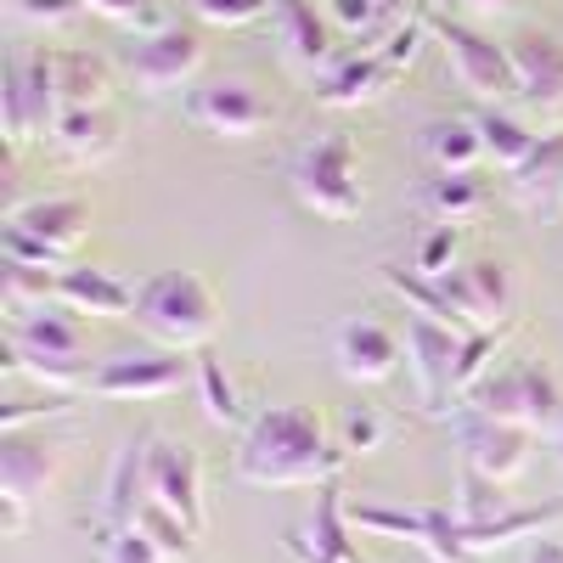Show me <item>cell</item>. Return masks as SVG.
Masks as SVG:
<instances>
[{
    "label": "cell",
    "mask_w": 563,
    "mask_h": 563,
    "mask_svg": "<svg viewBox=\"0 0 563 563\" xmlns=\"http://www.w3.org/2000/svg\"><path fill=\"white\" fill-rule=\"evenodd\" d=\"M474 124H479V141H485V158L496 169H507V175L519 169L530 158V147H536V130L519 113H507V108H479Z\"/></svg>",
    "instance_id": "29"
},
{
    "label": "cell",
    "mask_w": 563,
    "mask_h": 563,
    "mask_svg": "<svg viewBox=\"0 0 563 563\" xmlns=\"http://www.w3.org/2000/svg\"><path fill=\"white\" fill-rule=\"evenodd\" d=\"M79 310H68L63 299H45L29 310H7V344L29 350V355H85V333H79Z\"/></svg>",
    "instance_id": "18"
},
{
    "label": "cell",
    "mask_w": 563,
    "mask_h": 563,
    "mask_svg": "<svg viewBox=\"0 0 563 563\" xmlns=\"http://www.w3.org/2000/svg\"><path fill=\"white\" fill-rule=\"evenodd\" d=\"M7 366L34 378L40 389L52 395H74V389H90V361L85 355H29V350H12L7 344Z\"/></svg>",
    "instance_id": "32"
},
{
    "label": "cell",
    "mask_w": 563,
    "mask_h": 563,
    "mask_svg": "<svg viewBox=\"0 0 563 563\" xmlns=\"http://www.w3.org/2000/svg\"><path fill=\"white\" fill-rule=\"evenodd\" d=\"M422 203H429L434 220L462 225L467 214L485 203V192H479V180H474V175H434V180H429V192H422Z\"/></svg>",
    "instance_id": "35"
},
{
    "label": "cell",
    "mask_w": 563,
    "mask_h": 563,
    "mask_svg": "<svg viewBox=\"0 0 563 563\" xmlns=\"http://www.w3.org/2000/svg\"><path fill=\"white\" fill-rule=\"evenodd\" d=\"M462 400H467V411L496 417V422H519V429H530V434L563 429V384L552 378L547 361L490 366Z\"/></svg>",
    "instance_id": "3"
},
{
    "label": "cell",
    "mask_w": 563,
    "mask_h": 563,
    "mask_svg": "<svg viewBox=\"0 0 563 563\" xmlns=\"http://www.w3.org/2000/svg\"><path fill=\"white\" fill-rule=\"evenodd\" d=\"M456 440H462V462L474 467V474L496 479V485H512V479H519L525 467H530V445H536L530 429H519V422L479 417V411L462 417Z\"/></svg>",
    "instance_id": "14"
},
{
    "label": "cell",
    "mask_w": 563,
    "mask_h": 563,
    "mask_svg": "<svg viewBox=\"0 0 563 563\" xmlns=\"http://www.w3.org/2000/svg\"><path fill=\"white\" fill-rule=\"evenodd\" d=\"M124 68L147 97H158V90H175L203 68V40L192 29H180V23L147 29V34H135V45L124 52Z\"/></svg>",
    "instance_id": "13"
},
{
    "label": "cell",
    "mask_w": 563,
    "mask_h": 563,
    "mask_svg": "<svg viewBox=\"0 0 563 563\" xmlns=\"http://www.w3.org/2000/svg\"><path fill=\"white\" fill-rule=\"evenodd\" d=\"M238 479L260 490H321L339 479L344 445L305 406H265L238 445Z\"/></svg>",
    "instance_id": "1"
},
{
    "label": "cell",
    "mask_w": 563,
    "mask_h": 563,
    "mask_svg": "<svg viewBox=\"0 0 563 563\" xmlns=\"http://www.w3.org/2000/svg\"><path fill=\"white\" fill-rule=\"evenodd\" d=\"M422 153L440 175H474V164L485 158V141L474 119H434L422 130Z\"/></svg>",
    "instance_id": "28"
},
{
    "label": "cell",
    "mask_w": 563,
    "mask_h": 563,
    "mask_svg": "<svg viewBox=\"0 0 563 563\" xmlns=\"http://www.w3.org/2000/svg\"><path fill=\"white\" fill-rule=\"evenodd\" d=\"M384 417L372 411V406H355V411H344V422H339V445H344V456H372V451H384Z\"/></svg>",
    "instance_id": "41"
},
{
    "label": "cell",
    "mask_w": 563,
    "mask_h": 563,
    "mask_svg": "<svg viewBox=\"0 0 563 563\" xmlns=\"http://www.w3.org/2000/svg\"><path fill=\"white\" fill-rule=\"evenodd\" d=\"M434 507L440 501H422V507H400V501H355L350 507V525L361 536H384V541H411L422 547L434 530Z\"/></svg>",
    "instance_id": "27"
},
{
    "label": "cell",
    "mask_w": 563,
    "mask_h": 563,
    "mask_svg": "<svg viewBox=\"0 0 563 563\" xmlns=\"http://www.w3.org/2000/svg\"><path fill=\"white\" fill-rule=\"evenodd\" d=\"M85 225H90V203L85 198H34V203L12 209L7 231H0V249H7V260L63 271L74 243L85 238Z\"/></svg>",
    "instance_id": "6"
},
{
    "label": "cell",
    "mask_w": 563,
    "mask_h": 563,
    "mask_svg": "<svg viewBox=\"0 0 563 563\" xmlns=\"http://www.w3.org/2000/svg\"><path fill=\"white\" fill-rule=\"evenodd\" d=\"M507 52H512V68H519V102L536 108L547 124H563V40L519 34Z\"/></svg>",
    "instance_id": "16"
},
{
    "label": "cell",
    "mask_w": 563,
    "mask_h": 563,
    "mask_svg": "<svg viewBox=\"0 0 563 563\" xmlns=\"http://www.w3.org/2000/svg\"><path fill=\"white\" fill-rule=\"evenodd\" d=\"M271 18H276V34L299 68L333 63V23L316 12V0H271Z\"/></svg>",
    "instance_id": "24"
},
{
    "label": "cell",
    "mask_w": 563,
    "mask_h": 563,
    "mask_svg": "<svg viewBox=\"0 0 563 563\" xmlns=\"http://www.w3.org/2000/svg\"><path fill=\"white\" fill-rule=\"evenodd\" d=\"M434 40L445 45L451 79H456L474 102H485V108L519 102V68H512L507 45H496L490 34L467 29V23H451V18H434Z\"/></svg>",
    "instance_id": "7"
},
{
    "label": "cell",
    "mask_w": 563,
    "mask_h": 563,
    "mask_svg": "<svg viewBox=\"0 0 563 563\" xmlns=\"http://www.w3.org/2000/svg\"><path fill=\"white\" fill-rule=\"evenodd\" d=\"M406 355V339L395 333V327H384L378 316H350L339 321L333 333V361L350 384H384L395 378V366Z\"/></svg>",
    "instance_id": "15"
},
{
    "label": "cell",
    "mask_w": 563,
    "mask_h": 563,
    "mask_svg": "<svg viewBox=\"0 0 563 563\" xmlns=\"http://www.w3.org/2000/svg\"><path fill=\"white\" fill-rule=\"evenodd\" d=\"M558 456H563V440H558Z\"/></svg>",
    "instance_id": "49"
},
{
    "label": "cell",
    "mask_w": 563,
    "mask_h": 563,
    "mask_svg": "<svg viewBox=\"0 0 563 563\" xmlns=\"http://www.w3.org/2000/svg\"><path fill=\"white\" fill-rule=\"evenodd\" d=\"M153 434L124 440L119 462H113V479H108V525H130L141 507L153 501Z\"/></svg>",
    "instance_id": "25"
},
{
    "label": "cell",
    "mask_w": 563,
    "mask_h": 563,
    "mask_svg": "<svg viewBox=\"0 0 563 563\" xmlns=\"http://www.w3.org/2000/svg\"><path fill=\"white\" fill-rule=\"evenodd\" d=\"M192 12L209 23V29H249L271 12V0H192Z\"/></svg>",
    "instance_id": "44"
},
{
    "label": "cell",
    "mask_w": 563,
    "mask_h": 563,
    "mask_svg": "<svg viewBox=\"0 0 563 563\" xmlns=\"http://www.w3.org/2000/svg\"><path fill=\"white\" fill-rule=\"evenodd\" d=\"M429 29H434V18H422V12H417V18H400V23L384 34V45H366V52H384V63L406 74V68L417 63V52H422V40H429Z\"/></svg>",
    "instance_id": "38"
},
{
    "label": "cell",
    "mask_w": 563,
    "mask_h": 563,
    "mask_svg": "<svg viewBox=\"0 0 563 563\" xmlns=\"http://www.w3.org/2000/svg\"><path fill=\"white\" fill-rule=\"evenodd\" d=\"M525 563H563V541L558 536H536L530 552H525Z\"/></svg>",
    "instance_id": "47"
},
{
    "label": "cell",
    "mask_w": 563,
    "mask_h": 563,
    "mask_svg": "<svg viewBox=\"0 0 563 563\" xmlns=\"http://www.w3.org/2000/svg\"><path fill=\"white\" fill-rule=\"evenodd\" d=\"M563 519V501H547V507H507V512H496V519H485V525H462V552L474 558V552H501V547H512V541H536V536H547V525H558Z\"/></svg>",
    "instance_id": "26"
},
{
    "label": "cell",
    "mask_w": 563,
    "mask_h": 563,
    "mask_svg": "<svg viewBox=\"0 0 563 563\" xmlns=\"http://www.w3.org/2000/svg\"><path fill=\"white\" fill-rule=\"evenodd\" d=\"M147 467H153V501L175 507L186 525L203 530V462H198V451L153 434V462Z\"/></svg>",
    "instance_id": "17"
},
{
    "label": "cell",
    "mask_w": 563,
    "mask_h": 563,
    "mask_svg": "<svg viewBox=\"0 0 563 563\" xmlns=\"http://www.w3.org/2000/svg\"><path fill=\"white\" fill-rule=\"evenodd\" d=\"M0 108H7V141L29 147V141H52L63 90H57V52L34 45L29 57H12L0 68Z\"/></svg>",
    "instance_id": "4"
},
{
    "label": "cell",
    "mask_w": 563,
    "mask_h": 563,
    "mask_svg": "<svg viewBox=\"0 0 563 563\" xmlns=\"http://www.w3.org/2000/svg\"><path fill=\"white\" fill-rule=\"evenodd\" d=\"M186 124L214 135V141H254L276 124V108L249 79H203L186 97Z\"/></svg>",
    "instance_id": "10"
},
{
    "label": "cell",
    "mask_w": 563,
    "mask_h": 563,
    "mask_svg": "<svg viewBox=\"0 0 563 563\" xmlns=\"http://www.w3.org/2000/svg\"><path fill=\"white\" fill-rule=\"evenodd\" d=\"M456 254H462V231L451 225V220H434L429 231H422V243H417V271L422 276H445L451 265H456Z\"/></svg>",
    "instance_id": "39"
},
{
    "label": "cell",
    "mask_w": 563,
    "mask_h": 563,
    "mask_svg": "<svg viewBox=\"0 0 563 563\" xmlns=\"http://www.w3.org/2000/svg\"><path fill=\"white\" fill-rule=\"evenodd\" d=\"M327 12H333V23H339L344 34L366 40V34L400 23V0H327Z\"/></svg>",
    "instance_id": "36"
},
{
    "label": "cell",
    "mask_w": 563,
    "mask_h": 563,
    "mask_svg": "<svg viewBox=\"0 0 563 563\" xmlns=\"http://www.w3.org/2000/svg\"><path fill=\"white\" fill-rule=\"evenodd\" d=\"M501 490H507V485L474 474V467H462V496L451 501L456 519H462V525H485V519H496V512H507V496H501Z\"/></svg>",
    "instance_id": "37"
},
{
    "label": "cell",
    "mask_w": 563,
    "mask_h": 563,
    "mask_svg": "<svg viewBox=\"0 0 563 563\" xmlns=\"http://www.w3.org/2000/svg\"><path fill=\"white\" fill-rule=\"evenodd\" d=\"M52 479H57V445L52 440L29 434V429L0 434V501H7V536L29 530V501H40Z\"/></svg>",
    "instance_id": "11"
},
{
    "label": "cell",
    "mask_w": 563,
    "mask_h": 563,
    "mask_svg": "<svg viewBox=\"0 0 563 563\" xmlns=\"http://www.w3.org/2000/svg\"><path fill=\"white\" fill-rule=\"evenodd\" d=\"M512 180V198H519L525 209H536V214H552L558 203H563V124L558 130H547V135H536V147H530V158L507 175Z\"/></svg>",
    "instance_id": "22"
},
{
    "label": "cell",
    "mask_w": 563,
    "mask_h": 563,
    "mask_svg": "<svg viewBox=\"0 0 563 563\" xmlns=\"http://www.w3.org/2000/svg\"><path fill=\"white\" fill-rule=\"evenodd\" d=\"M57 299L79 316H113V321L135 316V288L102 265H63L57 271Z\"/></svg>",
    "instance_id": "20"
},
{
    "label": "cell",
    "mask_w": 563,
    "mask_h": 563,
    "mask_svg": "<svg viewBox=\"0 0 563 563\" xmlns=\"http://www.w3.org/2000/svg\"><path fill=\"white\" fill-rule=\"evenodd\" d=\"M57 411H63V395H52V389H45L40 400H7L0 406V434L23 429V422H34V417H57Z\"/></svg>",
    "instance_id": "46"
},
{
    "label": "cell",
    "mask_w": 563,
    "mask_h": 563,
    "mask_svg": "<svg viewBox=\"0 0 563 563\" xmlns=\"http://www.w3.org/2000/svg\"><path fill=\"white\" fill-rule=\"evenodd\" d=\"M467 7H479V12H501V7H512V0H467Z\"/></svg>",
    "instance_id": "48"
},
{
    "label": "cell",
    "mask_w": 563,
    "mask_h": 563,
    "mask_svg": "<svg viewBox=\"0 0 563 563\" xmlns=\"http://www.w3.org/2000/svg\"><path fill=\"white\" fill-rule=\"evenodd\" d=\"M85 12H97L119 29H135V34H147V29H164L158 18V0H85Z\"/></svg>",
    "instance_id": "42"
},
{
    "label": "cell",
    "mask_w": 563,
    "mask_h": 563,
    "mask_svg": "<svg viewBox=\"0 0 563 563\" xmlns=\"http://www.w3.org/2000/svg\"><path fill=\"white\" fill-rule=\"evenodd\" d=\"M198 400H203V417L214 422V429H231V422H243V395L238 384L225 378V361L214 350H198Z\"/></svg>",
    "instance_id": "33"
},
{
    "label": "cell",
    "mask_w": 563,
    "mask_h": 563,
    "mask_svg": "<svg viewBox=\"0 0 563 563\" xmlns=\"http://www.w3.org/2000/svg\"><path fill=\"white\" fill-rule=\"evenodd\" d=\"M52 147L68 164H79V169L108 164L119 153V119H113V108H63L57 130H52Z\"/></svg>",
    "instance_id": "21"
},
{
    "label": "cell",
    "mask_w": 563,
    "mask_h": 563,
    "mask_svg": "<svg viewBox=\"0 0 563 563\" xmlns=\"http://www.w3.org/2000/svg\"><path fill=\"white\" fill-rule=\"evenodd\" d=\"M102 563H164V552L141 536L135 525H108V536H102Z\"/></svg>",
    "instance_id": "43"
},
{
    "label": "cell",
    "mask_w": 563,
    "mask_h": 563,
    "mask_svg": "<svg viewBox=\"0 0 563 563\" xmlns=\"http://www.w3.org/2000/svg\"><path fill=\"white\" fill-rule=\"evenodd\" d=\"M395 79H400V68H389L384 52H355V57H344L339 68H327V79H321V102H327V108H361V102H378V97H389V90H395Z\"/></svg>",
    "instance_id": "23"
},
{
    "label": "cell",
    "mask_w": 563,
    "mask_h": 563,
    "mask_svg": "<svg viewBox=\"0 0 563 563\" xmlns=\"http://www.w3.org/2000/svg\"><path fill=\"white\" fill-rule=\"evenodd\" d=\"M57 90H63V108H108L113 74L90 52H57Z\"/></svg>",
    "instance_id": "30"
},
{
    "label": "cell",
    "mask_w": 563,
    "mask_h": 563,
    "mask_svg": "<svg viewBox=\"0 0 563 563\" xmlns=\"http://www.w3.org/2000/svg\"><path fill=\"white\" fill-rule=\"evenodd\" d=\"M294 198L321 214V220H355L366 203V186L355 175V141L344 130L316 135L310 147L294 158Z\"/></svg>",
    "instance_id": "5"
},
{
    "label": "cell",
    "mask_w": 563,
    "mask_h": 563,
    "mask_svg": "<svg viewBox=\"0 0 563 563\" xmlns=\"http://www.w3.org/2000/svg\"><path fill=\"white\" fill-rule=\"evenodd\" d=\"M456 350H462L456 327L406 310V366H411L417 400L429 406L434 417H445L451 400H456Z\"/></svg>",
    "instance_id": "12"
},
{
    "label": "cell",
    "mask_w": 563,
    "mask_h": 563,
    "mask_svg": "<svg viewBox=\"0 0 563 563\" xmlns=\"http://www.w3.org/2000/svg\"><path fill=\"white\" fill-rule=\"evenodd\" d=\"M355 536H361V530L350 525V501H344L333 485H321L305 536H294V552H299L305 563H361V558H355Z\"/></svg>",
    "instance_id": "19"
},
{
    "label": "cell",
    "mask_w": 563,
    "mask_h": 563,
    "mask_svg": "<svg viewBox=\"0 0 563 563\" xmlns=\"http://www.w3.org/2000/svg\"><path fill=\"white\" fill-rule=\"evenodd\" d=\"M130 321H135L153 344L180 350V355H186V350L198 355V350L214 344L225 310H220L214 288H209L198 271H153V276L135 288V316H130Z\"/></svg>",
    "instance_id": "2"
},
{
    "label": "cell",
    "mask_w": 563,
    "mask_h": 563,
    "mask_svg": "<svg viewBox=\"0 0 563 563\" xmlns=\"http://www.w3.org/2000/svg\"><path fill=\"white\" fill-rule=\"evenodd\" d=\"M384 282H389V294L411 310V316H434V321H445V327H456V316H451V299L440 294V276H422L417 265L411 271H400V265H384ZM462 333V327H456Z\"/></svg>",
    "instance_id": "34"
},
{
    "label": "cell",
    "mask_w": 563,
    "mask_h": 563,
    "mask_svg": "<svg viewBox=\"0 0 563 563\" xmlns=\"http://www.w3.org/2000/svg\"><path fill=\"white\" fill-rule=\"evenodd\" d=\"M141 536H147L158 552H164V563H192V552H198V525H186L180 519V512L175 507H164V501H147V507H141L135 512V519H130Z\"/></svg>",
    "instance_id": "31"
},
{
    "label": "cell",
    "mask_w": 563,
    "mask_h": 563,
    "mask_svg": "<svg viewBox=\"0 0 563 563\" xmlns=\"http://www.w3.org/2000/svg\"><path fill=\"white\" fill-rule=\"evenodd\" d=\"M440 294L451 299V316L462 333H501L512 305H519V288H512V271L501 260H467L451 265L440 276Z\"/></svg>",
    "instance_id": "9"
},
{
    "label": "cell",
    "mask_w": 563,
    "mask_h": 563,
    "mask_svg": "<svg viewBox=\"0 0 563 563\" xmlns=\"http://www.w3.org/2000/svg\"><path fill=\"white\" fill-rule=\"evenodd\" d=\"M12 12L34 29H68L85 12V0H12Z\"/></svg>",
    "instance_id": "45"
},
{
    "label": "cell",
    "mask_w": 563,
    "mask_h": 563,
    "mask_svg": "<svg viewBox=\"0 0 563 563\" xmlns=\"http://www.w3.org/2000/svg\"><path fill=\"white\" fill-rule=\"evenodd\" d=\"M496 350H501V333H462V350H456V395H467L496 366Z\"/></svg>",
    "instance_id": "40"
},
{
    "label": "cell",
    "mask_w": 563,
    "mask_h": 563,
    "mask_svg": "<svg viewBox=\"0 0 563 563\" xmlns=\"http://www.w3.org/2000/svg\"><path fill=\"white\" fill-rule=\"evenodd\" d=\"M198 372V361H180V350H124V355H108L97 372H90V400H113V406H141V400H164L175 395L186 378Z\"/></svg>",
    "instance_id": "8"
}]
</instances>
